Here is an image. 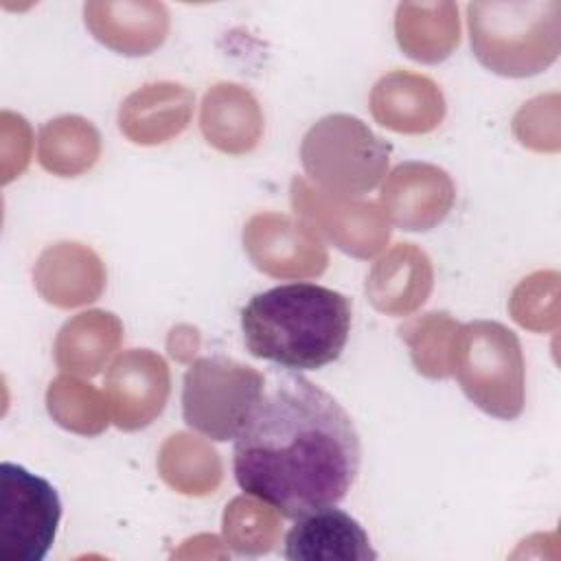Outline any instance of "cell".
<instances>
[{
	"instance_id": "obj_18",
	"label": "cell",
	"mask_w": 561,
	"mask_h": 561,
	"mask_svg": "<svg viewBox=\"0 0 561 561\" xmlns=\"http://www.w3.org/2000/svg\"><path fill=\"white\" fill-rule=\"evenodd\" d=\"M199 125L208 145L224 153L241 156L259 145L263 116L256 99L245 88L219 83L204 96Z\"/></svg>"
},
{
	"instance_id": "obj_17",
	"label": "cell",
	"mask_w": 561,
	"mask_h": 561,
	"mask_svg": "<svg viewBox=\"0 0 561 561\" xmlns=\"http://www.w3.org/2000/svg\"><path fill=\"white\" fill-rule=\"evenodd\" d=\"M193 92L180 83H149L125 99L118 112L121 131L136 145H160L191 121Z\"/></svg>"
},
{
	"instance_id": "obj_4",
	"label": "cell",
	"mask_w": 561,
	"mask_h": 561,
	"mask_svg": "<svg viewBox=\"0 0 561 561\" xmlns=\"http://www.w3.org/2000/svg\"><path fill=\"white\" fill-rule=\"evenodd\" d=\"M390 151V142L379 138L362 118L329 114L305 134L300 160L305 173L320 191L355 197L381 182Z\"/></svg>"
},
{
	"instance_id": "obj_20",
	"label": "cell",
	"mask_w": 561,
	"mask_h": 561,
	"mask_svg": "<svg viewBox=\"0 0 561 561\" xmlns=\"http://www.w3.org/2000/svg\"><path fill=\"white\" fill-rule=\"evenodd\" d=\"M123 337L121 320L110 311H85L68 320L55 340V362L72 375H96Z\"/></svg>"
},
{
	"instance_id": "obj_3",
	"label": "cell",
	"mask_w": 561,
	"mask_h": 561,
	"mask_svg": "<svg viewBox=\"0 0 561 561\" xmlns=\"http://www.w3.org/2000/svg\"><path fill=\"white\" fill-rule=\"evenodd\" d=\"M469 42L476 59L502 77H533L561 48V2H471Z\"/></svg>"
},
{
	"instance_id": "obj_7",
	"label": "cell",
	"mask_w": 561,
	"mask_h": 561,
	"mask_svg": "<svg viewBox=\"0 0 561 561\" xmlns=\"http://www.w3.org/2000/svg\"><path fill=\"white\" fill-rule=\"evenodd\" d=\"M61 502L55 486L28 469L0 465V559L42 561L57 535Z\"/></svg>"
},
{
	"instance_id": "obj_26",
	"label": "cell",
	"mask_w": 561,
	"mask_h": 561,
	"mask_svg": "<svg viewBox=\"0 0 561 561\" xmlns=\"http://www.w3.org/2000/svg\"><path fill=\"white\" fill-rule=\"evenodd\" d=\"M167 346H169V353L175 359H186V357H191L197 351L199 335L191 327H178V329L171 331V337H169Z\"/></svg>"
},
{
	"instance_id": "obj_11",
	"label": "cell",
	"mask_w": 561,
	"mask_h": 561,
	"mask_svg": "<svg viewBox=\"0 0 561 561\" xmlns=\"http://www.w3.org/2000/svg\"><path fill=\"white\" fill-rule=\"evenodd\" d=\"M454 199L451 178L427 162H401L381 186L386 217L410 232L438 226L449 215Z\"/></svg>"
},
{
	"instance_id": "obj_14",
	"label": "cell",
	"mask_w": 561,
	"mask_h": 561,
	"mask_svg": "<svg viewBox=\"0 0 561 561\" xmlns=\"http://www.w3.org/2000/svg\"><path fill=\"white\" fill-rule=\"evenodd\" d=\"M83 15L101 44L129 57L149 55L169 31V13L160 2H88Z\"/></svg>"
},
{
	"instance_id": "obj_24",
	"label": "cell",
	"mask_w": 561,
	"mask_h": 561,
	"mask_svg": "<svg viewBox=\"0 0 561 561\" xmlns=\"http://www.w3.org/2000/svg\"><path fill=\"white\" fill-rule=\"evenodd\" d=\"M48 414L64 430L94 436L107 427V401L90 383L75 377H57L46 392Z\"/></svg>"
},
{
	"instance_id": "obj_5",
	"label": "cell",
	"mask_w": 561,
	"mask_h": 561,
	"mask_svg": "<svg viewBox=\"0 0 561 561\" xmlns=\"http://www.w3.org/2000/svg\"><path fill=\"white\" fill-rule=\"evenodd\" d=\"M454 375L482 412L513 421L524 410V357L517 335L500 322L473 320L458 327Z\"/></svg>"
},
{
	"instance_id": "obj_6",
	"label": "cell",
	"mask_w": 561,
	"mask_h": 561,
	"mask_svg": "<svg viewBox=\"0 0 561 561\" xmlns=\"http://www.w3.org/2000/svg\"><path fill=\"white\" fill-rule=\"evenodd\" d=\"M263 388L265 379L252 366L221 355L199 357L184 375V421L213 440H230L259 403Z\"/></svg>"
},
{
	"instance_id": "obj_25",
	"label": "cell",
	"mask_w": 561,
	"mask_h": 561,
	"mask_svg": "<svg viewBox=\"0 0 561 561\" xmlns=\"http://www.w3.org/2000/svg\"><path fill=\"white\" fill-rule=\"evenodd\" d=\"M278 511L245 495L234 497L224 513L226 543L239 554L270 552L278 539Z\"/></svg>"
},
{
	"instance_id": "obj_15",
	"label": "cell",
	"mask_w": 561,
	"mask_h": 561,
	"mask_svg": "<svg viewBox=\"0 0 561 561\" xmlns=\"http://www.w3.org/2000/svg\"><path fill=\"white\" fill-rule=\"evenodd\" d=\"M33 280L46 302L68 309L96 300L105 285V272L90 248L57 243L39 254Z\"/></svg>"
},
{
	"instance_id": "obj_21",
	"label": "cell",
	"mask_w": 561,
	"mask_h": 561,
	"mask_svg": "<svg viewBox=\"0 0 561 561\" xmlns=\"http://www.w3.org/2000/svg\"><path fill=\"white\" fill-rule=\"evenodd\" d=\"M99 149V131L81 116H59L39 129L37 160L55 175L72 178L88 171Z\"/></svg>"
},
{
	"instance_id": "obj_12",
	"label": "cell",
	"mask_w": 561,
	"mask_h": 561,
	"mask_svg": "<svg viewBox=\"0 0 561 561\" xmlns=\"http://www.w3.org/2000/svg\"><path fill=\"white\" fill-rule=\"evenodd\" d=\"M283 554L291 561H375L377 552L362 524L342 508L324 506L296 517Z\"/></svg>"
},
{
	"instance_id": "obj_22",
	"label": "cell",
	"mask_w": 561,
	"mask_h": 561,
	"mask_svg": "<svg viewBox=\"0 0 561 561\" xmlns=\"http://www.w3.org/2000/svg\"><path fill=\"white\" fill-rule=\"evenodd\" d=\"M158 469L167 484L186 495H208L221 482L219 454L191 434H175L162 445Z\"/></svg>"
},
{
	"instance_id": "obj_16",
	"label": "cell",
	"mask_w": 561,
	"mask_h": 561,
	"mask_svg": "<svg viewBox=\"0 0 561 561\" xmlns=\"http://www.w3.org/2000/svg\"><path fill=\"white\" fill-rule=\"evenodd\" d=\"M432 283L427 254L414 243H399L373 265L366 294L375 309L388 316H408L427 300Z\"/></svg>"
},
{
	"instance_id": "obj_8",
	"label": "cell",
	"mask_w": 561,
	"mask_h": 561,
	"mask_svg": "<svg viewBox=\"0 0 561 561\" xmlns=\"http://www.w3.org/2000/svg\"><path fill=\"white\" fill-rule=\"evenodd\" d=\"M291 204L311 226L320 228L342 252L370 259L390 237L386 213L373 202L329 195L311 188L302 178L291 182Z\"/></svg>"
},
{
	"instance_id": "obj_9",
	"label": "cell",
	"mask_w": 561,
	"mask_h": 561,
	"mask_svg": "<svg viewBox=\"0 0 561 561\" xmlns=\"http://www.w3.org/2000/svg\"><path fill=\"white\" fill-rule=\"evenodd\" d=\"M243 248L256 270L278 276H318L327 267V250L307 219L278 213L254 215L243 228Z\"/></svg>"
},
{
	"instance_id": "obj_2",
	"label": "cell",
	"mask_w": 561,
	"mask_h": 561,
	"mask_svg": "<svg viewBox=\"0 0 561 561\" xmlns=\"http://www.w3.org/2000/svg\"><path fill=\"white\" fill-rule=\"evenodd\" d=\"M248 351L287 370H318L335 362L351 333V300L316 283L261 291L241 311Z\"/></svg>"
},
{
	"instance_id": "obj_19",
	"label": "cell",
	"mask_w": 561,
	"mask_h": 561,
	"mask_svg": "<svg viewBox=\"0 0 561 561\" xmlns=\"http://www.w3.org/2000/svg\"><path fill=\"white\" fill-rule=\"evenodd\" d=\"M394 33L401 50L410 59L421 64H438L458 46V7L454 2L399 4Z\"/></svg>"
},
{
	"instance_id": "obj_1",
	"label": "cell",
	"mask_w": 561,
	"mask_h": 561,
	"mask_svg": "<svg viewBox=\"0 0 561 561\" xmlns=\"http://www.w3.org/2000/svg\"><path fill=\"white\" fill-rule=\"evenodd\" d=\"M362 465L351 414L300 375H276L234 436L237 484L283 517L346 497Z\"/></svg>"
},
{
	"instance_id": "obj_13",
	"label": "cell",
	"mask_w": 561,
	"mask_h": 561,
	"mask_svg": "<svg viewBox=\"0 0 561 561\" xmlns=\"http://www.w3.org/2000/svg\"><path fill=\"white\" fill-rule=\"evenodd\" d=\"M370 112L381 127L399 134H427L445 116V99L438 85L408 70L381 77L370 94Z\"/></svg>"
},
{
	"instance_id": "obj_23",
	"label": "cell",
	"mask_w": 561,
	"mask_h": 561,
	"mask_svg": "<svg viewBox=\"0 0 561 561\" xmlns=\"http://www.w3.org/2000/svg\"><path fill=\"white\" fill-rule=\"evenodd\" d=\"M458 322L440 311L425 313L399 327L401 340L410 346L414 368L430 379H445L454 375V346Z\"/></svg>"
},
{
	"instance_id": "obj_10",
	"label": "cell",
	"mask_w": 561,
	"mask_h": 561,
	"mask_svg": "<svg viewBox=\"0 0 561 561\" xmlns=\"http://www.w3.org/2000/svg\"><path fill=\"white\" fill-rule=\"evenodd\" d=\"M105 401L116 427L134 432L147 427L169 399L167 362L149 348L121 353L105 375Z\"/></svg>"
}]
</instances>
